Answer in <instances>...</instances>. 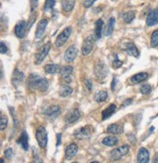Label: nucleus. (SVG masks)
<instances>
[{"mask_svg": "<svg viewBox=\"0 0 158 163\" xmlns=\"http://www.w3.org/2000/svg\"><path fill=\"white\" fill-rule=\"evenodd\" d=\"M8 125V117L4 114L0 115V129L1 131H4L6 129V127Z\"/></svg>", "mask_w": 158, "mask_h": 163, "instance_id": "473e14b6", "label": "nucleus"}, {"mask_svg": "<svg viewBox=\"0 0 158 163\" xmlns=\"http://www.w3.org/2000/svg\"><path fill=\"white\" fill-rule=\"evenodd\" d=\"M55 4H56V0H46L45 5H44V10L46 12L52 11L55 7Z\"/></svg>", "mask_w": 158, "mask_h": 163, "instance_id": "72a5a7b5", "label": "nucleus"}, {"mask_svg": "<svg viewBox=\"0 0 158 163\" xmlns=\"http://www.w3.org/2000/svg\"><path fill=\"white\" fill-rule=\"evenodd\" d=\"M61 8L64 12H71L75 5V0H61Z\"/></svg>", "mask_w": 158, "mask_h": 163, "instance_id": "5701e85b", "label": "nucleus"}, {"mask_svg": "<svg viewBox=\"0 0 158 163\" xmlns=\"http://www.w3.org/2000/svg\"><path fill=\"white\" fill-rule=\"evenodd\" d=\"M114 25H115V19H114L113 17H111L110 19L108 20V23L104 28V34L105 35V36H109V35L112 34L113 29H114Z\"/></svg>", "mask_w": 158, "mask_h": 163, "instance_id": "b1692460", "label": "nucleus"}, {"mask_svg": "<svg viewBox=\"0 0 158 163\" xmlns=\"http://www.w3.org/2000/svg\"><path fill=\"white\" fill-rule=\"evenodd\" d=\"M24 77H25L24 72H21L18 68H16L14 70V72H13V76H12V83H13V85H14L15 87H17L21 81H23Z\"/></svg>", "mask_w": 158, "mask_h": 163, "instance_id": "aec40b11", "label": "nucleus"}, {"mask_svg": "<svg viewBox=\"0 0 158 163\" xmlns=\"http://www.w3.org/2000/svg\"><path fill=\"white\" fill-rule=\"evenodd\" d=\"M130 146L129 145H124L120 148H117L110 152V159L111 160H119L122 157L126 156L129 153Z\"/></svg>", "mask_w": 158, "mask_h": 163, "instance_id": "423d86ee", "label": "nucleus"}, {"mask_svg": "<svg viewBox=\"0 0 158 163\" xmlns=\"http://www.w3.org/2000/svg\"><path fill=\"white\" fill-rule=\"evenodd\" d=\"M122 65H123V62L118 59V56H117V55H115V60L112 62V67H113V68H119Z\"/></svg>", "mask_w": 158, "mask_h": 163, "instance_id": "c9c22d12", "label": "nucleus"}, {"mask_svg": "<svg viewBox=\"0 0 158 163\" xmlns=\"http://www.w3.org/2000/svg\"><path fill=\"white\" fill-rule=\"evenodd\" d=\"M51 49V43H47L45 45H43L40 49L38 50V52L36 53L35 55V61H34V64L35 65H40L42 64V62L44 61V59L46 58V56L48 55Z\"/></svg>", "mask_w": 158, "mask_h": 163, "instance_id": "0eeeda50", "label": "nucleus"}, {"mask_svg": "<svg viewBox=\"0 0 158 163\" xmlns=\"http://www.w3.org/2000/svg\"><path fill=\"white\" fill-rule=\"evenodd\" d=\"M77 48L74 46V45H71L69 46L67 51L64 52V60L65 62H67V63H72V62L75 60L76 56H77Z\"/></svg>", "mask_w": 158, "mask_h": 163, "instance_id": "9b49d317", "label": "nucleus"}, {"mask_svg": "<svg viewBox=\"0 0 158 163\" xmlns=\"http://www.w3.org/2000/svg\"><path fill=\"white\" fill-rule=\"evenodd\" d=\"M96 1L97 0H84V1H83V5H84L85 8H89L93 5Z\"/></svg>", "mask_w": 158, "mask_h": 163, "instance_id": "4c0bfd02", "label": "nucleus"}, {"mask_svg": "<svg viewBox=\"0 0 158 163\" xmlns=\"http://www.w3.org/2000/svg\"><path fill=\"white\" fill-rule=\"evenodd\" d=\"M71 32H72L71 26H67V28H65L63 32L58 35V37H57L56 41H55V46L58 47V48L63 47L64 44L67 43V41L68 40L70 34H71Z\"/></svg>", "mask_w": 158, "mask_h": 163, "instance_id": "39448f33", "label": "nucleus"}, {"mask_svg": "<svg viewBox=\"0 0 158 163\" xmlns=\"http://www.w3.org/2000/svg\"><path fill=\"white\" fill-rule=\"evenodd\" d=\"M4 155H5L6 158L8 159H11L13 157V149L12 148H7L5 151H4Z\"/></svg>", "mask_w": 158, "mask_h": 163, "instance_id": "e433bc0d", "label": "nucleus"}, {"mask_svg": "<svg viewBox=\"0 0 158 163\" xmlns=\"http://www.w3.org/2000/svg\"><path fill=\"white\" fill-rule=\"evenodd\" d=\"M61 141V134L59 133V134H57V144H56V146H57V147H59V146H60Z\"/></svg>", "mask_w": 158, "mask_h": 163, "instance_id": "37998d69", "label": "nucleus"}, {"mask_svg": "<svg viewBox=\"0 0 158 163\" xmlns=\"http://www.w3.org/2000/svg\"><path fill=\"white\" fill-rule=\"evenodd\" d=\"M26 23L25 21H20L15 25V34L17 35V37L19 38H24L25 36V32H26Z\"/></svg>", "mask_w": 158, "mask_h": 163, "instance_id": "4468645a", "label": "nucleus"}, {"mask_svg": "<svg viewBox=\"0 0 158 163\" xmlns=\"http://www.w3.org/2000/svg\"><path fill=\"white\" fill-rule=\"evenodd\" d=\"M36 1H37V0H36Z\"/></svg>", "mask_w": 158, "mask_h": 163, "instance_id": "49530a36", "label": "nucleus"}, {"mask_svg": "<svg viewBox=\"0 0 158 163\" xmlns=\"http://www.w3.org/2000/svg\"><path fill=\"white\" fill-rule=\"evenodd\" d=\"M37 153H38L37 151L35 152V148H33V156H34V162H43L41 158L38 156V155H37Z\"/></svg>", "mask_w": 158, "mask_h": 163, "instance_id": "a19ab883", "label": "nucleus"}, {"mask_svg": "<svg viewBox=\"0 0 158 163\" xmlns=\"http://www.w3.org/2000/svg\"><path fill=\"white\" fill-rule=\"evenodd\" d=\"M153 162H154V163H158V153L154 156V158H153Z\"/></svg>", "mask_w": 158, "mask_h": 163, "instance_id": "a18cd8bd", "label": "nucleus"}, {"mask_svg": "<svg viewBox=\"0 0 158 163\" xmlns=\"http://www.w3.org/2000/svg\"><path fill=\"white\" fill-rule=\"evenodd\" d=\"M47 25H48L47 19H42L40 22H39L37 25V28H36V32H35V38L39 39L43 36L44 32H45V30H46Z\"/></svg>", "mask_w": 158, "mask_h": 163, "instance_id": "2eb2a0df", "label": "nucleus"}, {"mask_svg": "<svg viewBox=\"0 0 158 163\" xmlns=\"http://www.w3.org/2000/svg\"><path fill=\"white\" fill-rule=\"evenodd\" d=\"M150 44L152 47H156L158 46V29L154 30L151 34L150 37Z\"/></svg>", "mask_w": 158, "mask_h": 163, "instance_id": "2f4dec72", "label": "nucleus"}, {"mask_svg": "<svg viewBox=\"0 0 158 163\" xmlns=\"http://www.w3.org/2000/svg\"><path fill=\"white\" fill-rule=\"evenodd\" d=\"M28 86L32 90L46 92L49 88V82L46 78L41 77L38 74L31 73L28 78Z\"/></svg>", "mask_w": 158, "mask_h": 163, "instance_id": "f257e3e1", "label": "nucleus"}, {"mask_svg": "<svg viewBox=\"0 0 158 163\" xmlns=\"http://www.w3.org/2000/svg\"><path fill=\"white\" fill-rule=\"evenodd\" d=\"M124 50L127 52V54L130 56H133L135 58H138L140 56V52L138 50V48L136 47V45L133 42H129L126 44V47L124 48Z\"/></svg>", "mask_w": 158, "mask_h": 163, "instance_id": "a211bd4d", "label": "nucleus"}, {"mask_svg": "<svg viewBox=\"0 0 158 163\" xmlns=\"http://www.w3.org/2000/svg\"><path fill=\"white\" fill-rule=\"evenodd\" d=\"M61 112V108L59 105H51L45 111V115L50 118H56Z\"/></svg>", "mask_w": 158, "mask_h": 163, "instance_id": "6ab92c4d", "label": "nucleus"}, {"mask_svg": "<svg viewBox=\"0 0 158 163\" xmlns=\"http://www.w3.org/2000/svg\"><path fill=\"white\" fill-rule=\"evenodd\" d=\"M116 82H117V78L116 77H113L112 78V82H111V90L112 91H114V89H115Z\"/></svg>", "mask_w": 158, "mask_h": 163, "instance_id": "79ce46f5", "label": "nucleus"}, {"mask_svg": "<svg viewBox=\"0 0 158 163\" xmlns=\"http://www.w3.org/2000/svg\"><path fill=\"white\" fill-rule=\"evenodd\" d=\"M107 132L109 134H112V135H120L123 133V129H122V127L119 126L118 124H110L107 127Z\"/></svg>", "mask_w": 158, "mask_h": 163, "instance_id": "bb28decb", "label": "nucleus"}, {"mask_svg": "<svg viewBox=\"0 0 158 163\" xmlns=\"http://www.w3.org/2000/svg\"><path fill=\"white\" fill-rule=\"evenodd\" d=\"M92 134V131H91V127L90 126H84V127H81V128L77 129L75 132L73 133L74 137L79 139V140H82V139H86V138H89Z\"/></svg>", "mask_w": 158, "mask_h": 163, "instance_id": "9d476101", "label": "nucleus"}, {"mask_svg": "<svg viewBox=\"0 0 158 163\" xmlns=\"http://www.w3.org/2000/svg\"><path fill=\"white\" fill-rule=\"evenodd\" d=\"M78 152V147L76 144H70L69 146H67L65 148V151H64V156H65V159L70 160L77 155Z\"/></svg>", "mask_w": 158, "mask_h": 163, "instance_id": "f8f14e48", "label": "nucleus"}, {"mask_svg": "<svg viewBox=\"0 0 158 163\" xmlns=\"http://www.w3.org/2000/svg\"><path fill=\"white\" fill-rule=\"evenodd\" d=\"M147 77H148V74L146 72H140V73H137L132 76L130 80L133 84H138V83L146 81Z\"/></svg>", "mask_w": 158, "mask_h": 163, "instance_id": "4be33fe9", "label": "nucleus"}, {"mask_svg": "<svg viewBox=\"0 0 158 163\" xmlns=\"http://www.w3.org/2000/svg\"><path fill=\"white\" fill-rule=\"evenodd\" d=\"M140 93L143 94V95H148V94H150V92H151V86L149 85V84H143L142 87H140Z\"/></svg>", "mask_w": 158, "mask_h": 163, "instance_id": "f704fd0d", "label": "nucleus"}, {"mask_svg": "<svg viewBox=\"0 0 158 163\" xmlns=\"http://www.w3.org/2000/svg\"><path fill=\"white\" fill-rule=\"evenodd\" d=\"M137 161L139 163H147L149 162V151L146 148H140L139 149Z\"/></svg>", "mask_w": 158, "mask_h": 163, "instance_id": "dca6fc26", "label": "nucleus"}, {"mask_svg": "<svg viewBox=\"0 0 158 163\" xmlns=\"http://www.w3.org/2000/svg\"><path fill=\"white\" fill-rule=\"evenodd\" d=\"M35 137H36L38 146L41 148H45L48 143V134L45 127L39 126L36 130V133H35Z\"/></svg>", "mask_w": 158, "mask_h": 163, "instance_id": "20e7f679", "label": "nucleus"}, {"mask_svg": "<svg viewBox=\"0 0 158 163\" xmlns=\"http://www.w3.org/2000/svg\"><path fill=\"white\" fill-rule=\"evenodd\" d=\"M121 17H122L123 21H124L126 24H130V23H132V22L134 21L136 15H135V12H133V11H129V12L123 13V14L121 15Z\"/></svg>", "mask_w": 158, "mask_h": 163, "instance_id": "7c9ffc66", "label": "nucleus"}, {"mask_svg": "<svg viewBox=\"0 0 158 163\" xmlns=\"http://www.w3.org/2000/svg\"><path fill=\"white\" fill-rule=\"evenodd\" d=\"M18 144H20L21 148H23L25 151H28V135L26 133L25 130L21 131V134L20 136L19 140H18Z\"/></svg>", "mask_w": 158, "mask_h": 163, "instance_id": "f3484780", "label": "nucleus"}, {"mask_svg": "<svg viewBox=\"0 0 158 163\" xmlns=\"http://www.w3.org/2000/svg\"><path fill=\"white\" fill-rule=\"evenodd\" d=\"M72 88L68 86V85H61V88H60V91H59V94L61 97H63V98H65V97H67L69 95L72 94Z\"/></svg>", "mask_w": 158, "mask_h": 163, "instance_id": "c756f323", "label": "nucleus"}, {"mask_svg": "<svg viewBox=\"0 0 158 163\" xmlns=\"http://www.w3.org/2000/svg\"><path fill=\"white\" fill-rule=\"evenodd\" d=\"M94 74L98 80H104L108 75V68L103 61L97 62L94 68Z\"/></svg>", "mask_w": 158, "mask_h": 163, "instance_id": "f03ea898", "label": "nucleus"}, {"mask_svg": "<svg viewBox=\"0 0 158 163\" xmlns=\"http://www.w3.org/2000/svg\"><path fill=\"white\" fill-rule=\"evenodd\" d=\"M132 102H133V99H127V100L125 101V102L122 104V107H124V108H125V107H127V105H128L132 104Z\"/></svg>", "mask_w": 158, "mask_h": 163, "instance_id": "c03bdc74", "label": "nucleus"}, {"mask_svg": "<svg viewBox=\"0 0 158 163\" xmlns=\"http://www.w3.org/2000/svg\"><path fill=\"white\" fill-rule=\"evenodd\" d=\"M84 82H85V86L87 87V89L89 90V91H92V88H93V85H92V81L90 80V79L86 78L85 80H84Z\"/></svg>", "mask_w": 158, "mask_h": 163, "instance_id": "ea45409f", "label": "nucleus"}, {"mask_svg": "<svg viewBox=\"0 0 158 163\" xmlns=\"http://www.w3.org/2000/svg\"><path fill=\"white\" fill-rule=\"evenodd\" d=\"M81 117V112L79 111V109L77 108H73L72 111H70L67 115L64 117V121L67 125H71L74 122H76L79 118Z\"/></svg>", "mask_w": 158, "mask_h": 163, "instance_id": "6e6552de", "label": "nucleus"}, {"mask_svg": "<svg viewBox=\"0 0 158 163\" xmlns=\"http://www.w3.org/2000/svg\"><path fill=\"white\" fill-rule=\"evenodd\" d=\"M96 40L97 38L94 34L88 35L84 39V41H83V44H82V48H81V53L83 56H88L89 54H91V52L94 49Z\"/></svg>", "mask_w": 158, "mask_h": 163, "instance_id": "7ed1b4c3", "label": "nucleus"}, {"mask_svg": "<svg viewBox=\"0 0 158 163\" xmlns=\"http://www.w3.org/2000/svg\"><path fill=\"white\" fill-rule=\"evenodd\" d=\"M72 72H73V68L71 65H65V67L61 68V70L59 73H60L61 78L63 79L65 83H70L71 82Z\"/></svg>", "mask_w": 158, "mask_h": 163, "instance_id": "1a4fd4ad", "label": "nucleus"}, {"mask_svg": "<svg viewBox=\"0 0 158 163\" xmlns=\"http://www.w3.org/2000/svg\"><path fill=\"white\" fill-rule=\"evenodd\" d=\"M44 70H45L47 73L55 74L57 72H60L61 68H60V65H56V64H50V65H46L45 67H44Z\"/></svg>", "mask_w": 158, "mask_h": 163, "instance_id": "c85d7f7f", "label": "nucleus"}, {"mask_svg": "<svg viewBox=\"0 0 158 163\" xmlns=\"http://www.w3.org/2000/svg\"><path fill=\"white\" fill-rule=\"evenodd\" d=\"M0 51H1V54H6V53L8 52V48L3 41L0 43Z\"/></svg>", "mask_w": 158, "mask_h": 163, "instance_id": "58836bf2", "label": "nucleus"}, {"mask_svg": "<svg viewBox=\"0 0 158 163\" xmlns=\"http://www.w3.org/2000/svg\"><path fill=\"white\" fill-rule=\"evenodd\" d=\"M116 109H117V107H116L115 104L109 105L108 107L102 112V119L105 120V119H107V118H109L114 112L116 111Z\"/></svg>", "mask_w": 158, "mask_h": 163, "instance_id": "412c9836", "label": "nucleus"}, {"mask_svg": "<svg viewBox=\"0 0 158 163\" xmlns=\"http://www.w3.org/2000/svg\"><path fill=\"white\" fill-rule=\"evenodd\" d=\"M108 98V94L107 91L104 90H102V91H99L97 92L94 96V99L97 103H103V102H105V101L107 100Z\"/></svg>", "mask_w": 158, "mask_h": 163, "instance_id": "a878e982", "label": "nucleus"}, {"mask_svg": "<svg viewBox=\"0 0 158 163\" xmlns=\"http://www.w3.org/2000/svg\"><path fill=\"white\" fill-rule=\"evenodd\" d=\"M118 138L115 137V136H108V137H105L103 140V145L107 147H114L118 144Z\"/></svg>", "mask_w": 158, "mask_h": 163, "instance_id": "393cba45", "label": "nucleus"}, {"mask_svg": "<svg viewBox=\"0 0 158 163\" xmlns=\"http://www.w3.org/2000/svg\"><path fill=\"white\" fill-rule=\"evenodd\" d=\"M104 21L102 19H99L95 24V36L97 39H100L102 37V30H103Z\"/></svg>", "mask_w": 158, "mask_h": 163, "instance_id": "cd10ccee", "label": "nucleus"}, {"mask_svg": "<svg viewBox=\"0 0 158 163\" xmlns=\"http://www.w3.org/2000/svg\"><path fill=\"white\" fill-rule=\"evenodd\" d=\"M157 24H158V8H155L147 14L146 25L147 26H153Z\"/></svg>", "mask_w": 158, "mask_h": 163, "instance_id": "ddd939ff", "label": "nucleus"}]
</instances>
